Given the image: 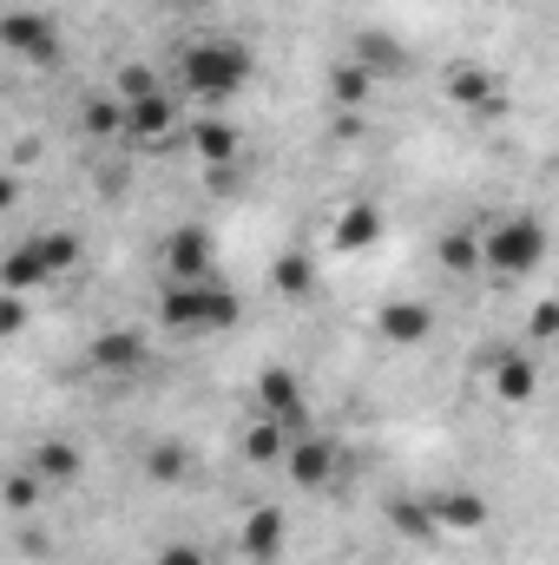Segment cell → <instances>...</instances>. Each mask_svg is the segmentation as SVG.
I'll return each mask as SVG.
<instances>
[{
    "mask_svg": "<svg viewBox=\"0 0 559 565\" xmlns=\"http://www.w3.org/2000/svg\"><path fill=\"white\" fill-rule=\"evenodd\" d=\"M80 132H86V139H126V99L93 93V99L80 106Z\"/></svg>",
    "mask_w": 559,
    "mask_h": 565,
    "instance_id": "23",
    "label": "cell"
},
{
    "mask_svg": "<svg viewBox=\"0 0 559 565\" xmlns=\"http://www.w3.org/2000/svg\"><path fill=\"white\" fill-rule=\"evenodd\" d=\"M80 467H86V460H80L73 440H40V447H33V473H40L46 487H73Z\"/></svg>",
    "mask_w": 559,
    "mask_h": 565,
    "instance_id": "22",
    "label": "cell"
},
{
    "mask_svg": "<svg viewBox=\"0 0 559 565\" xmlns=\"http://www.w3.org/2000/svg\"><path fill=\"white\" fill-rule=\"evenodd\" d=\"M20 329H27V296L0 289V335H20Z\"/></svg>",
    "mask_w": 559,
    "mask_h": 565,
    "instance_id": "30",
    "label": "cell"
},
{
    "mask_svg": "<svg viewBox=\"0 0 559 565\" xmlns=\"http://www.w3.org/2000/svg\"><path fill=\"white\" fill-rule=\"evenodd\" d=\"M257 415L296 427L303 422V375L296 369H257Z\"/></svg>",
    "mask_w": 559,
    "mask_h": 565,
    "instance_id": "12",
    "label": "cell"
},
{
    "mask_svg": "<svg viewBox=\"0 0 559 565\" xmlns=\"http://www.w3.org/2000/svg\"><path fill=\"white\" fill-rule=\"evenodd\" d=\"M145 355H151V335L133 329V322L93 335V369H99V375H133V369H145Z\"/></svg>",
    "mask_w": 559,
    "mask_h": 565,
    "instance_id": "10",
    "label": "cell"
},
{
    "mask_svg": "<svg viewBox=\"0 0 559 565\" xmlns=\"http://www.w3.org/2000/svg\"><path fill=\"white\" fill-rule=\"evenodd\" d=\"M434 257H441V270H447V277H481V270H487V237H481V231H474V224H447V231H441V244H434Z\"/></svg>",
    "mask_w": 559,
    "mask_h": 565,
    "instance_id": "14",
    "label": "cell"
},
{
    "mask_svg": "<svg viewBox=\"0 0 559 565\" xmlns=\"http://www.w3.org/2000/svg\"><path fill=\"white\" fill-rule=\"evenodd\" d=\"M66 270H80V237L73 231H33L27 244H13L0 257V289L33 296L40 282H60Z\"/></svg>",
    "mask_w": 559,
    "mask_h": 565,
    "instance_id": "3",
    "label": "cell"
},
{
    "mask_svg": "<svg viewBox=\"0 0 559 565\" xmlns=\"http://www.w3.org/2000/svg\"><path fill=\"white\" fill-rule=\"evenodd\" d=\"M178 126V99L171 93H151V99H126V139L158 145L165 132Z\"/></svg>",
    "mask_w": 559,
    "mask_h": 565,
    "instance_id": "16",
    "label": "cell"
},
{
    "mask_svg": "<svg viewBox=\"0 0 559 565\" xmlns=\"http://www.w3.org/2000/svg\"><path fill=\"white\" fill-rule=\"evenodd\" d=\"M283 540H289V520H283V507H251V513H244V526H238V546H244V559H257V565H277V559H283Z\"/></svg>",
    "mask_w": 559,
    "mask_h": 565,
    "instance_id": "11",
    "label": "cell"
},
{
    "mask_svg": "<svg viewBox=\"0 0 559 565\" xmlns=\"http://www.w3.org/2000/svg\"><path fill=\"white\" fill-rule=\"evenodd\" d=\"M46 493H53V487H46V480H40L33 467H20V473L7 480V513H33V507H40Z\"/></svg>",
    "mask_w": 559,
    "mask_h": 565,
    "instance_id": "27",
    "label": "cell"
},
{
    "mask_svg": "<svg viewBox=\"0 0 559 565\" xmlns=\"http://www.w3.org/2000/svg\"><path fill=\"white\" fill-rule=\"evenodd\" d=\"M184 473H191V447H184V440H171V434H165V440H151V447H145V480L178 487Z\"/></svg>",
    "mask_w": 559,
    "mask_h": 565,
    "instance_id": "24",
    "label": "cell"
},
{
    "mask_svg": "<svg viewBox=\"0 0 559 565\" xmlns=\"http://www.w3.org/2000/svg\"><path fill=\"white\" fill-rule=\"evenodd\" d=\"M336 467H342V447H336L329 434H303V440H289V454H283V473H289V487H303V493H323V487L336 480Z\"/></svg>",
    "mask_w": 559,
    "mask_h": 565,
    "instance_id": "7",
    "label": "cell"
},
{
    "mask_svg": "<svg viewBox=\"0 0 559 565\" xmlns=\"http://www.w3.org/2000/svg\"><path fill=\"white\" fill-rule=\"evenodd\" d=\"M376 335H382L389 349H421V342L434 335V302H421V296L382 302V309H376Z\"/></svg>",
    "mask_w": 559,
    "mask_h": 565,
    "instance_id": "8",
    "label": "cell"
},
{
    "mask_svg": "<svg viewBox=\"0 0 559 565\" xmlns=\"http://www.w3.org/2000/svg\"><path fill=\"white\" fill-rule=\"evenodd\" d=\"M527 342H559V302H540L527 316Z\"/></svg>",
    "mask_w": 559,
    "mask_h": 565,
    "instance_id": "29",
    "label": "cell"
},
{
    "mask_svg": "<svg viewBox=\"0 0 559 565\" xmlns=\"http://www.w3.org/2000/svg\"><path fill=\"white\" fill-rule=\"evenodd\" d=\"M165 277L171 282H211L218 277V237L204 224H178L165 237Z\"/></svg>",
    "mask_w": 559,
    "mask_h": 565,
    "instance_id": "6",
    "label": "cell"
},
{
    "mask_svg": "<svg viewBox=\"0 0 559 565\" xmlns=\"http://www.w3.org/2000/svg\"><path fill=\"white\" fill-rule=\"evenodd\" d=\"M434 520H441V540H447V533L467 540V533H481V526L494 520V507H487L474 487H447V493H434Z\"/></svg>",
    "mask_w": 559,
    "mask_h": 565,
    "instance_id": "13",
    "label": "cell"
},
{
    "mask_svg": "<svg viewBox=\"0 0 559 565\" xmlns=\"http://www.w3.org/2000/svg\"><path fill=\"white\" fill-rule=\"evenodd\" d=\"M289 454V427L271 422V415H257V422L244 427V460H257V467H271V460H283Z\"/></svg>",
    "mask_w": 559,
    "mask_h": 565,
    "instance_id": "25",
    "label": "cell"
},
{
    "mask_svg": "<svg viewBox=\"0 0 559 565\" xmlns=\"http://www.w3.org/2000/svg\"><path fill=\"white\" fill-rule=\"evenodd\" d=\"M151 93H165L158 73H151L145 60H126V66H119V99H151Z\"/></svg>",
    "mask_w": 559,
    "mask_h": 565,
    "instance_id": "28",
    "label": "cell"
},
{
    "mask_svg": "<svg viewBox=\"0 0 559 565\" xmlns=\"http://www.w3.org/2000/svg\"><path fill=\"white\" fill-rule=\"evenodd\" d=\"M389 526H395L402 540H415V546H434V540H441V520H434V493H428V500H415V493L389 500Z\"/></svg>",
    "mask_w": 559,
    "mask_h": 565,
    "instance_id": "21",
    "label": "cell"
},
{
    "mask_svg": "<svg viewBox=\"0 0 559 565\" xmlns=\"http://www.w3.org/2000/svg\"><path fill=\"white\" fill-rule=\"evenodd\" d=\"M191 151H198L204 171H231L238 151H244V139H238V126H224V119H198V126H191Z\"/></svg>",
    "mask_w": 559,
    "mask_h": 565,
    "instance_id": "17",
    "label": "cell"
},
{
    "mask_svg": "<svg viewBox=\"0 0 559 565\" xmlns=\"http://www.w3.org/2000/svg\"><path fill=\"white\" fill-rule=\"evenodd\" d=\"M244 322V296L231 282H165L158 296V329L171 335H224Z\"/></svg>",
    "mask_w": 559,
    "mask_h": 565,
    "instance_id": "2",
    "label": "cell"
},
{
    "mask_svg": "<svg viewBox=\"0 0 559 565\" xmlns=\"http://www.w3.org/2000/svg\"><path fill=\"white\" fill-rule=\"evenodd\" d=\"M356 60H362L376 79H402V73H409V46H402L395 33H382V26L356 33Z\"/></svg>",
    "mask_w": 559,
    "mask_h": 565,
    "instance_id": "18",
    "label": "cell"
},
{
    "mask_svg": "<svg viewBox=\"0 0 559 565\" xmlns=\"http://www.w3.org/2000/svg\"><path fill=\"white\" fill-rule=\"evenodd\" d=\"M0 40H7V53H20V60H33V66H60V60H66L60 26H53L46 13H33V7H13V13L0 20Z\"/></svg>",
    "mask_w": 559,
    "mask_h": 565,
    "instance_id": "5",
    "label": "cell"
},
{
    "mask_svg": "<svg viewBox=\"0 0 559 565\" xmlns=\"http://www.w3.org/2000/svg\"><path fill=\"white\" fill-rule=\"evenodd\" d=\"M487 388H494V402H500V408H527V402L540 395V362H534L527 349H507V355L494 362Z\"/></svg>",
    "mask_w": 559,
    "mask_h": 565,
    "instance_id": "9",
    "label": "cell"
},
{
    "mask_svg": "<svg viewBox=\"0 0 559 565\" xmlns=\"http://www.w3.org/2000/svg\"><path fill=\"white\" fill-rule=\"evenodd\" d=\"M342 257H356V250H376L382 244V211L376 204H349L342 217H336V237H329Z\"/></svg>",
    "mask_w": 559,
    "mask_h": 565,
    "instance_id": "20",
    "label": "cell"
},
{
    "mask_svg": "<svg viewBox=\"0 0 559 565\" xmlns=\"http://www.w3.org/2000/svg\"><path fill=\"white\" fill-rule=\"evenodd\" d=\"M271 282H277V296H289V302H303V296L316 289V264H309L303 250H283L277 264H271Z\"/></svg>",
    "mask_w": 559,
    "mask_h": 565,
    "instance_id": "26",
    "label": "cell"
},
{
    "mask_svg": "<svg viewBox=\"0 0 559 565\" xmlns=\"http://www.w3.org/2000/svg\"><path fill=\"white\" fill-rule=\"evenodd\" d=\"M329 99H336L342 113H362V106L376 99V73H369L356 53H349V60H336V66H329Z\"/></svg>",
    "mask_w": 559,
    "mask_h": 565,
    "instance_id": "19",
    "label": "cell"
},
{
    "mask_svg": "<svg viewBox=\"0 0 559 565\" xmlns=\"http://www.w3.org/2000/svg\"><path fill=\"white\" fill-rule=\"evenodd\" d=\"M151 565H204V553H198V546H165Z\"/></svg>",
    "mask_w": 559,
    "mask_h": 565,
    "instance_id": "31",
    "label": "cell"
},
{
    "mask_svg": "<svg viewBox=\"0 0 559 565\" xmlns=\"http://www.w3.org/2000/svg\"><path fill=\"white\" fill-rule=\"evenodd\" d=\"M441 86H447V99L461 106V113H494V73L487 66H474V60H454L447 73H441Z\"/></svg>",
    "mask_w": 559,
    "mask_h": 565,
    "instance_id": "15",
    "label": "cell"
},
{
    "mask_svg": "<svg viewBox=\"0 0 559 565\" xmlns=\"http://www.w3.org/2000/svg\"><path fill=\"white\" fill-rule=\"evenodd\" d=\"M251 79H257V53H251L244 40H231V33H211V40L184 46V60H178V86H184L198 106H224V99H238Z\"/></svg>",
    "mask_w": 559,
    "mask_h": 565,
    "instance_id": "1",
    "label": "cell"
},
{
    "mask_svg": "<svg viewBox=\"0 0 559 565\" xmlns=\"http://www.w3.org/2000/svg\"><path fill=\"white\" fill-rule=\"evenodd\" d=\"M487 237V270L507 282H527L540 277V264H547V224H534V217H500L494 231H481Z\"/></svg>",
    "mask_w": 559,
    "mask_h": 565,
    "instance_id": "4",
    "label": "cell"
}]
</instances>
